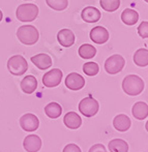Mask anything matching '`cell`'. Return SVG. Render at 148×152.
Here are the masks:
<instances>
[{"mask_svg": "<svg viewBox=\"0 0 148 152\" xmlns=\"http://www.w3.org/2000/svg\"><path fill=\"white\" fill-rule=\"evenodd\" d=\"M8 72L14 76H22L28 69L27 60L21 55H15L7 61Z\"/></svg>", "mask_w": 148, "mask_h": 152, "instance_id": "obj_4", "label": "cell"}, {"mask_svg": "<svg viewBox=\"0 0 148 152\" xmlns=\"http://www.w3.org/2000/svg\"><path fill=\"white\" fill-rule=\"evenodd\" d=\"M16 16L21 22H32L37 18L38 7L33 3L21 4L17 8Z\"/></svg>", "mask_w": 148, "mask_h": 152, "instance_id": "obj_3", "label": "cell"}, {"mask_svg": "<svg viewBox=\"0 0 148 152\" xmlns=\"http://www.w3.org/2000/svg\"><path fill=\"white\" fill-rule=\"evenodd\" d=\"M62 72L59 68H54L51 69L50 72H46L42 77V84L48 88L56 87L60 84L62 80Z\"/></svg>", "mask_w": 148, "mask_h": 152, "instance_id": "obj_7", "label": "cell"}, {"mask_svg": "<svg viewBox=\"0 0 148 152\" xmlns=\"http://www.w3.org/2000/svg\"><path fill=\"white\" fill-rule=\"evenodd\" d=\"M138 33L142 38H148V22H142L138 27Z\"/></svg>", "mask_w": 148, "mask_h": 152, "instance_id": "obj_27", "label": "cell"}, {"mask_svg": "<svg viewBox=\"0 0 148 152\" xmlns=\"http://www.w3.org/2000/svg\"><path fill=\"white\" fill-rule=\"evenodd\" d=\"M45 113L49 118L56 119L62 114V108L57 102H50L45 107Z\"/></svg>", "mask_w": 148, "mask_h": 152, "instance_id": "obj_21", "label": "cell"}, {"mask_svg": "<svg viewBox=\"0 0 148 152\" xmlns=\"http://www.w3.org/2000/svg\"><path fill=\"white\" fill-rule=\"evenodd\" d=\"M57 40L62 47L70 48L75 44L76 37H75V34L72 30H70V29H61L57 34Z\"/></svg>", "mask_w": 148, "mask_h": 152, "instance_id": "obj_12", "label": "cell"}, {"mask_svg": "<svg viewBox=\"0 0 148 152\" xmlns=\"http://www.w3.org/2000/svg\"><path fill=\"white\" fill-rule=\"evenodd\" d=\"M62 152H82V151H81L80 147L77 146L76 144H68L64 147Z\"/></svg>", "mask_w": 148, "mask_h": 152, "instance_id": "obj_28", "label": "cell"}, {"mask_svg": "<svg viewBox=\"0 0 148 152\" xmlns=\"http://www.w3.org/2000/svg\"><path fill=\"white\" fill-rule=\"evenodd\" d=\"M81 17L87 23H96L97 21H100L102 15H100V12L96 7L87 6L82 10Z\"/></svg>", "mask_w": 148, "mask_h": 152, "instance_id": "obj_14", "label": "cell"}, {"mask_svg": "<svg viewBox=\"0 0 148 152\" xmlns=\"http://www.w3.org/2000/svg\"><path fill=\"white\" fill-rule=\"evenodd\" d=\"M17 36L22 44L31 46V45L37 42L40 33H38L37 29L32 25H23V26L19 27L17 30Z\"/></svg>", "mask_w": 148, "mask_h": 152, "instance_id": "obj_2", "label": "cell"}, {"mask_svg": "<svg viewBox=\"0 0 148 152\" xmlns=\"http://www.w3.org/2000/svg\"><path fill=\"white\" fill-rule=\"evenodd\" d=\"M100 104L97 100L92 97H85L79 104V111L85 117H93L98 112Z\"/></svg>", "mask_w": 148, "mask_h": 152, "instance_id": "obj_6", "label": "cell"}, {"mask_svg": "<svg viewBox=\"0 0 148 152\" xmlns=\"http://www.w3.org/2000/svg\"><path fill=\"white\" fill-rule=\"evenodd\" d=\"M2 18H3V14H2L1 10H0V22L2 21Z\"/></svg>", "mask_w": 148, "mask_h": 152, "instance_id": "obj_30", "label": "cell"}, {"mask_svg": "<svg viewBox=\"0 0 148 152\" xmlns=\"http://www.w3.org/2000/svg\"><path fill=\"white\" fill-rule=\"evenodd\" d=\"M144 82L139 76L136 75H130L123 79L122 82V89L126 94L132 96L139 95L144 90Z\"/></svg>", "mask_w": 148, "mask_h": 152, "instance_id": "obj_1", "label": "cell"}, {"mask_svg": "<svg viewBox=\"0 0 148 152\" xmlns=\"http://www.w3.org/2000/svg\"><path fill=\"white\" fill-rule=\"evenodd\" d=\"M63 122L66 127L70 128V129H77L82 124V119L76 112H68L64 116Z\"/></svg>", "mask_w": 148, "mask_h": 152, "instance_id": "obj_15", "label": "cell"}, {"mask_svg": "<svg viewBox=\"0 0 148 152\" xmlns=\"http://www.w3.org/2000/svg\"><path fill=\"white\" fill-rule=\"evenodd\" d=\"M88 152H108V151H107V149L105 148L104 145L95 144V145H93V146H92L91 148L89 149Z\"/></svg>", "mask_w": 148, "mask_h": 152, "instance_id": "obj_29", "label": "cell"}, {"mask_svg": "<svg viewBox=\"0 0 148 152\" xmlns=\"http://www.w3.org/2000/svg\"><path fill=\"white\" fill-rule=\"evenodd\" d=\"M134 62L140 67H145L148 65V50L147 49H139L134 54Z\"/></svg>", "mask_w": 148, "mask_h": 152, "instance_id": "obj_20", "label": "cell"}, {"mask_svg": "<svg viewBox=\"0 0 148 152\" xmlns=\"http://www.w3.org/2000/svg\"><path fill=\"white\" fill-rule=\"evenodd\" d=\"M31 61L36 67H38L40 69H42V70L48 69L53 64L52 58H51L48 54H45V53L37 54V55H35V56H32Z\"/></svg>", "mask_w": 148, "mask_h": 152, "instance_id": "obj_13", "label": "cell"}, {"mask_svg": "<svg viewBox=\"0 0 148 152\" xmlns=\"http://www.w3.org/2000/svg\"><path fill=\"white\" fill-rule=\"evenodd\" d=\"M121 20L127 26H133L135 25L139 20V14L135 10L132 8H126L122 12L121 14Z\"/></svg>", "mask_w": 148, "mask_h": 152, "instance_id": "obj_19", "label": "cell"}, {"mask_svg": "<svg viewBox=\"0 0 148 152\" xmlns=\"http://www.w3.org/2000/svg\"><path fill=\"white\" fill-rule=\"evenodd\" d=\"M109 32L105 27L96 26L90 31V39L97 45H103L108 42L109 39Z\"/></svg>", "mask_w": 148, "mask_h": 152, "instance_id": "obj_10", "label": "cell"}, {"mask_svg": "<svg viewBox=\"0 0 148 152\" xmlns=\"http://www.w3.org/2000/svg\"><path fill=\"white\" fill-rule=\"evenodd\" d=\"M130 124H132L130 119L124 114L117 115L113 120V125H114L115 129L118 132H126L130 127Z\"/></svg>", "mask_w": 148, "mask_h": 152, "instance_id": "obj_18", "label": "cell"}, {"mask_svg": "<svg viewBox=\"0 0 148 152\" xmlns=\"http://www.w3.org/2000/svg\"><path fill=\"white\" fill-rule=\"evenodd\" d=\"M100 6L106 12H115L120 6V0H100Z\"/></svg>", "mask_w": 148, "mask_h": 152, "instance_id": "obj_24", "label": "cell"}, {"mask_svg": "<svg viewBox=\"0 0 148 152\" xmlns=\"http://www.w3.org/2000/svg\"><path fill=\"white\" fill-rule=\"evenodd\" d=\"M109 149L110 152H127L128 145L124 140L121 139H114L109 142Z\"/></svg>", "mask_w": 148, "mask_h": 152, "instance_id": "obj_22", "label": "cell"}, {"mask_svg": "<svg viewBox=\"0 0 148 152\" xmlns=\"http://www.w3.org/2000/svg\"><path fill=\"white\" fill-rule=\"evenodd\" d=\"M20 126L25 132H35L40 126V120L35 115L28 113L20 118Z\"/></svg>", "mask_w": 148, "mask_h": 152, "instance_id": "obj_8", "label": "cell"}, {"mask_svg": "<svg viewBox=\"0 0 148 152\" xmlns=\"http://www.w3.org/2000/svg\"><path fill=\"white\" fill-rule=\"evenodd\" d=\"M98 70H100V67H98V64L95 62H87L83 65V72L89 77L96 76L98 74Z\"/></svg>", "mask_w": 148, "mask_h": 152, "instance_id": "obj_26", "label": "cell"}, {"mask_svg": "<svg viewBox=\"0 0 148 152\" xmlns=\"http://www.w3.org/2000/svg\"><path fill=\"white\" fill-rule=\"evenodd\" d=\"M37 88V80L33 76H27L21 81V89L24 93L31 94Z\"/></svg>", "mask_w": 148, "mask_h": 152, "instance_id": "obj_17", "label": "cell"}, {"mask_svg": "<svg viewBox=\"0 0 148 152\" xmlns=\"http://www.w3.org/2000/svg\"><path fill=\"white\" fill-rule=\"evenodd\" d=\"M79 55L81 58L83 59H91L95 56L96 54V49L94 48L92 45L84 44L79 48Z\"/></svg>", "mask_w": 148, "mask_h": 152, "instance_id": "obj_23", "label": "cell"}, {"mask_svg": "<svg viewBox=\"0 0 148 152\" xmlns=\"http://www.w3.org/2000/svg\"><path fill=\"white\" fill-rule=\"evenodd\" d=\"M49 7L55 10H64L68 5V0H46Z\"/></svg>", "mask_w": 148, "mask_h": 152, "instance_id": "obj_25", "label": "cell"}, {"mask_svg": "<svg viewBox=\"0 0 148 152\" xmlns=\"http://www.w3.org/2000/svg\"><path fill=\"white\" fill-rule=\"evenodd\" d=\"M125 60L121 55L115 54L110 56L105 62V69L108 74L116 75L121 72L124 67Z\"/></svg>", "mask_w": 148, "mask_h": 152, "instance_id": "obj_5", "label": "cell"}, {"mask_svg": "<svg viewBox=\"0 0 148 152\" xmlns=\"http://www.w3.org/2000/svg\"><path fill=\"white\" fill-rule=\"evenodd\" d=\"M133 116L138 120H143L148 116V104L144 102H138L132 109Z\"/></svg>", "mask_w": 148, "mask_h": 152, "instance_id": "obj_16", "label": "cell"}, {"mask_svg": "<svg viewBox=\"0 0 148 152\" xmlns=\"http://www.w3.org/2000/svg\"><path fill=\"white\" fill-rule=\"evenodd\" d=\"M144 1H146V2H147V3H148V0H144Z\"/></svg>", "mask_w": 148, "mask_h": 152, "instance_id": "obj_33", "label": "cell"}, {"mask_svg": "<svg viewBox=\"0 0 148 152\" xmlns=\"http://www.w3.org/2000/svg\"><path fill=\"white\" fill-rule=\"evenodd\" d=\"M25 1H31V0H25Z\"/></svg>", "mask_w": 148, "mask_h": 152, "instance_id": "obj_32", "label": "cell"}, {"mask_svg": "<svg viewBox=\"0 0 148 152\" xmlns=\"http://www.w3.org/2000/svg\"><path fill=\"white\" fill-rule=\"evenodd\" d=\"M145 127H146V130L148 132V121L146 122V125H145Z\"/></svg>", "mask_w": 148, "mask_h": 152, "instance_id": "obj_31", "label": "cell"}, {"mask_svg": "<svg viewBox=\"0 0 148 152\" xmlns=\"http://www.w3.org/2000/svg\"><path fill=\"white\" fill-rule=\"evenodd\" d=\"M23 146L27 152H37L42 148V140L36 134H29L24 139Z\"/></svg>", "mask_w": 148, "mask_h": 152, "instance_id": "obj_11", "label": "cell"}, {"mask_svg": "<svg viewBox=\"0 0 148 152\" xmlns=\"http://www.w3.org/2000/svg\"><path fill=\"white\" fill-rule=\"evenodd\" d=\"M65 86L70 90H80L85 86V79L77 72H72L65 78Z\"/></svg>", "mask_w": 148, "mask_h": 152, "instance_id": "obj_9", "label": "cell"}]
</instances>
